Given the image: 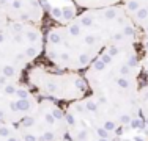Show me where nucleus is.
<instances>
[{
    "mask_svg": "<svg viewBox=\"0 0 148 141\" xmlns=\"http://www.w3.org/2000/svg\"><path fill=\"white\" fill-rule=\"evenodd\" d=\"M106 45L107 42L98 31L73 17L44 33L43 55L46 61L58 69L84 72Z\"/></svg>",
    "mask_w": 148,
    "mask_h": 141,
    "instance_id": "f257e3e1",
    "label": "nucleus"
},
{
    "mask_svg": "<svg viewBox=\"0 0 148 141\" xmlns=\"http://www.w3.org/2000/svg\"><path fill=\"white\" fill-rule=\"evenodd\" d=\"M85 80L90 86V93L103 104L121 129L129 127L139 113V79L118 75L110 64L99 56L84 70Z\"/></svg>",
    "mask_w": 148,
    "mask_h": 141,
    "instance_id": "f03ea898",
    "label": "nucleus"
},
{
    "mask_svg": "<svg viewBox=\"0 0 148 141\" xmlns=\"http://www.w3.org/2000/svg\"><path fill=\"white\" fill-rule=\"evenodd\" d=\"M24 79L40 99L73 102L90 93L84 72L63 70L51 63H32L24 74Z\"/></svg>",
    "mask_w": 148,
    "mask_h": 141,
    "instance_id": "7ed1b4c3",
    "label": "nucleus"
},
{
    "mask_svg": "<svg viewBox=\"0 0 148 141\" xmlns=\"http://www.w3.org/2000/svg\"><path fill=\"white\" fill-rule=\"evenodd\" d=\"M24 141H58L66 136L65 108L51 99H40L36 110L16 124Z\"/></svg>",
    "mask_w": 148,
    "mask_h": 141,
    "instance_id": "20e7f679",
    "label": "nucleus"
},
{
    "mask_svg": "<svg viewBox=\"0 0 148 141\" xmlns=\"http://www.w3.org/2000/svg\"><path fill=\"white\" fill-rule=\"evenodd\" d=\"M0 8L10 22L41 25L44 20V6L41 0H0Z\"/></svg>",
    "mask_w": 148,
    "mask_h": 141,
    "instance_id": "39448f33",
    "label": "nucleus"
},
{
    "mask_svg": "<svg viewBox=\"0 0 148 141\" xmlns=\"http://www.w3.org/2000/svg\"><path fill=\"white\" fill-rule=\"evenodd\" d=\"M121 5L139 30L148 25V0H121Z\"/></svg>",
    "mask_w": 148,
    "mask_h": 141,
    "instance_id": "423d86ee",
    "label": "nucleus"
},
{
    "mask_svg": "<svg viewBox=\"0 0 148 141\" xmlns=\"http://www.w3.org/2000/svg\"><path fill=\"white\" fill-rule=\"evenodd\" d=\"M139 113L142 119L148 118V80L139 88Z\"/></svg>",
    "mask_w": 148,
    "mask_h": 141,
    "instance_id": "0eeeda50",
    "label": "nucleus"
},
{
    "mask_svg": "<svg viewBox=\"0 0 148 141\" xmlns=\"http://www.w3.org/2000/svg\"><path fill=\"white\" fill-rule=\"evenodd\" d=\"M142 72L148 75V54H142Z\"/></svg>",
    "mask_w": 148,
    "mask_h": 141,
    "instance_id": "6e6552de",
    "label": "nucleus"
},
{
    "mask_svg": "<svg viewBox=\"0 0 148 141\" xmlns=\"http://www.w3.org/2000/svg\"><path fill=\"white\" fill-rule=\"evenodd\" d=\"M8 22H10V20H8V17H6V14L3 13L2 8H0V28H3Z\"/></svg>",
    "mask_w": 148,
    "mask_h": 141,
    "instance_id": "1a4fd4ad",
    "label": "nucleus"
},
{
    "mask_svg": "<svg viewBox=\"0 0 148 141\" xmlns=\"http://www.w3.org/2000/svg\"><path fill=\"white\" fill-rule=\"evenodd\" d=\"M0 141H5V140H3V138H0Z\"/></svg>",
    "mask_w": 148,
    "mask_h": 141,
    "instance_id": "9d476101",
    "label": "nucleus"
}]
</instances>
